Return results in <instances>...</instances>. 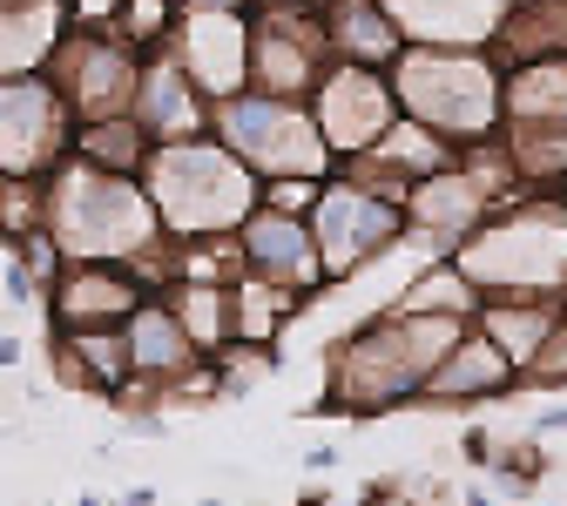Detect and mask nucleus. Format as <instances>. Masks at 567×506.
Here are the masks:
<instances>
[{"label": "nucleus", "instance_id": "f257e3e1", "mask_svg": "<svg viewBox=\"0 0 567 506\" xmlns=\"http://www.w3.org/2000/svg\"><path fill=\"white\" fill-rule=\"evenodd\" d=\"M264 176L230 149V142H156L150 156V196L176 237H217L244 230L257 216Z\"/></svg>", "mask_w": 567, "mask_h": 506}, {"label": "nucleus", "instance_id": "f03ea898", "mask_svg": "<svg viewBox=\"0 0 567 506\" xmlns=\"http://www.w3.org/2000/svg\"><path fill=\"white\" fill-rule=\"evenodd\" d=\"M460 311H412V318H392L379 331H365L359 344L338 351V385H331V405H351V412H379V405H399L412 392H425V379L440 372V358L460 344Z\"/></svg>", "mask_w": 567, "mask_h": 506}, {"label": "nucleus", "instance_id": "7ed1b4c3", "mask_svg": "<svg viewBox=\"0 0 567 506\" xmlns=\"http://www.w3.org/2000/svg\"><path fill=\"white\" fill-rule=\"evenodd\" d=\"M48 230L68 257H135L156 244V196H142L122 169L68 156L48 189Z\"/></svg>", "mask_w": 567, "mask_h": 506}, {"label": "nucleus", "instance_id": "20e7f679", "mask_svg": "<svg viewBox=\"0 0 567 506\" xmlns=\"http://www.w3.org/2000/svg\"><path fill=\"white\" fill-rule=\"evenodd\" d=\"M460 270L480 291H514L540 298L554 283H567V209L560 203H527L501 209L460 244Z\"/></svg>", "mask_w": 567, "mask_h": 506}, {"label": "nucleus", "instance_id": "39448f33", "mask_svg": "<svg viewBox=\"0 0 567 506\" xmlns=\"http://www.w3.org/2000/svg\"><path fill=\"white\" fill-rule=\"evenodd\" d=\"M392 89H399L412 122L440 128V135H460V142H480L507 115V89L493 82V68L473 61V54H446V48L399 54V82Z\"/></svg>", "mask_w": 567, "mask_h": 506}, {"label": "nucleus", "instance_id": "423d86ee", "mask_svg": "<svg viewBox=\"0 0 567 506\" xmlns=\"http://www.w3.org/2000/svg\"><path fill=\"white\" fill-rule=\"evenodd\" d=\"M217 135L257 176H324V156H331L318 115L291 109L284 95H224Z\"/></svg>", "mask_w": 567, "mask_h": 506}, {"label": "nucleus", "instance_id": "0eeeda50", "mask_svg": "<svg viewBox=\"0 0 567 506\" xmlns=\"http://www.w3.org/2000/svg\"><path fill=\"white\" fill-rule=\"evenodd\" d=\"M412 224L399 196H379L372 183H331L318 203H311V230H318V250H324V270L344 277L351 264L379 257L399 230Z\"/></svg>", "mask_w": 567, "mask_h": 506}, {"label": "nucleus", "instance_id": "6e6552de", "mask_svg": "<svg viewBox=\"0 0 567 506\" xmlns=\"http://www.w3.org/2000/svg\"><path fill=\"white\" fill-rule=\"evenodd\" d=\"M68 115H75V102L54 82L8 75V109H0V156H8V176H41V169H54V156H75L82 122H68Z\"/></svg>", "mask_w": 567, "mask_h": 506}, {"label": "nucleus", "instance_id": "1a4fd4ad", "mask_svg": "<svg viewBox=\"0 0 567 506\" xmlns=\"http://www.w3.org/2000/svg\"><path fill=\"white\" fill-rule=\"evenodd\" d=\"M311 115H318V128H324V142L338 156H365L399 128V89L379 82V68L344 61V68H331V75L318 82V109Z\"/></svg>", "mask_w": 567, "mask_h": 506}, {"label": "nucleus", "instance_id": "9d476101", "mask_svg": "<svg viewBox=\"0 0 567 506\" xmlns=\"http://www.w3.org/2000/svg\"><path fill=\"white\" fill-rule=\"evenodd\" d=\"M135 54L122 41H102V34H68L61 54H54V89L75 102L82 122L95 115H122L135 109Z\"/></svg>", "mask_w": 567, "mask_h": 506}, {"label": "nucleus", "instance_id": "9b49d317", "mask_svg": "<svg viewBox=\"0 0 567 506\" xmlns=\"http://www.w3.org/2000/svg\"><path fill=\"white\" fill-rule=\"evenodd\" d=\"M237 250L250 257L257 277L284 283L291 298H311L318 283L331 277V270H324V250H318V230H305L291 209H257L250 224L237 230Z\"/></svg>", "mask_w": 567, "mask_h": 506}, {"label": "nucleus", "instance_id": "f8f14e48", "mask_svg": "<svg viewBox=\"0 0 567 506\" xmlns=\"http://www.w3.org/2000/svg\"><path fill=\"white\" fill-rule=\"evenodd\" d=\"M135 311H142L135 277H122L102 257H89V264L75 257L61 270V283H54V324L61 331H122Z\"/></svg>", "mask_w": 567, "mask_h": 506}, {"label": "nucleus", "instance_id": "ddd939ff", "mask_svg": "<svg viewBox=\"0 0 567 506\" xmlns=\"http://www.w3.org/2000/svg\"><path fill=\"white\" fill-rule=\"evenodd\" d=\"M318 68H324V34L311 21H291V14H277L257 28L250 41V75L270 89V95H298L318 82Z\"/></svg>", "mask_w": 567, "mask_h": 506}, {"label": "nucleus", "instance_id": "4468645a", "mask_svg": "<svg viewBox=\"0 0 567 506\" xmlns=\"http://www.w3.org/2000/svg\"><path fill=\"white\" fill-rule=\"evenodd\" d=\"M405 216L419 230H433V237H473L480 224H486V183L466 169H433V176H419L412 189H405Z\"/></svg>", "mask_w": 567, "mask_h": 506}, {"label": "nucleus", "instance_id": "2eb2a0df", "mask_svg": "<svg viewBox=\"0 0 567 506\" xmlns=\"http://www.w3.org/2000/svg\"><path fill=\"white\" fill-rule=\"evenodd\" d=\"M122 344H128V372L135 379H183L189 365H196V331L183 324V318H169V311H156V304H142L128 324H122Z\"/></svg>", "mask_w": 567, "mask_h": 506}, {"label": "nucleus", "instance_id": "dca6fc26", "mask_svg": "<svg viewBox=\"0 0 567 506\" xmlns=\"http://www.w3.org/2000/svg\"><path fill=\"white\" fill-rule=\"evenodd\" d=\"M514 372H520L514 358L493 344L486 331H473V338H460V344L440 358V372L425 379V399H486V392H501Z\"/></svg>", "mask_w": 567, "mask_h": 506}, {"label": "nucleus", "instance_id": "f3484780", "mask_svg": "<svg viewBox=\"0 0 567 506\" xmlns=\"http://www.w3.org/2000/svg\"><path fill=\"white\" fill-rule=\"evenodd\" d=\"M507 128H567V54L520 61L507 75Z\"/></svg>", "mask_w": 567, "mask_h": 506}, {"label": "nucleus", "instance_id": "a211bd4d", "mask_svg": "<svg viewBox=\"0 0 567 506\" xmlns=\"http://www.w3.org/2000/svg\"><path fill=\"white\" fill-rule=\"evenodd\" d=\"M135 115L150 122L156 142H183L196 128V75L176 61V68H142V82H135Z\"/></svg>", "mask_w": 567, "mask_h": 506}, {"label": "nucleus", "instance_id": "6ab92c4d", "mask_svg": "<svg viewBox=\"0 0 567 506\" xmlns=\"http://www.w3.org/2000/svg\"><path fill=\"white\" fill-rule=\"evenodd\" d=\"M324 34H331L338 54L365 61V68L399 61V21H392V8H379V0H331Z\"/></svg>", "mask_w": 567, "mask_h": 506}, {"label": "nucleus", "instance_id": "aec40b11", "mask_svg": "<svg viewBox=\"0 0 567 506\" xmlns=\"http://www.w3.org/2000/svg\"><path fill=\"white\" fill-rule=\"evenodd\" d=\"M75 156H82V163H102V169L135 176V169H150L156 135H150V122H142L135 109H122V115H95V122H82V128H75Z\"/></svg>", "mask_w": 567, "mask_h": 506}, {"label": "nucleus", "instance_id": "412c9836", "mask_svg": "<svg viewBox=\"0 0 567 506\" xmlns=\"http://www.w3.org/2000/svg\"><path fill=\"white\" fill-rule=\"evenodd\" d=\"M480 331H486V338H493V344H501L514 365L527 372L534 358L547 351V338L560 331V318H554L547 304H534V298H514V304H507V298H493V304L480 311Z\"/></svg>", "mask_w": 567, "mask_h": 506}, {"label": "nucleus", "instance_id": "4be33fe9", "mask_svg": "<svg viewBox=\"0 0 567 506\" xmlns=\"http://www.w3.org/2000/svg\"><path fill=\"white\" fill-rule=\"evenodd\" d=\"M501 48L514 54V68L567 54V0H520V8L501 21Z\"/></svg>", "mask_w": 567, "mask_h": 506}, {"label": "nucleus", "instance_id": "5701e85b", "mask_svg": "<svg viewBox=\"0 0 567 506\" xmlns=\"http://www.w3.org/2000/svg\"><path fill=\"white\" fill-rule=\"evenodd\" d=\"M527 372H534V385H560V379H567V318H560V331L547 338V351L534 358Z\"/></svg>", "mask_w": 567, "mask_h": 506}, {"label": "nucleus", "instance_id": "b1692460", "mask_svg": "<svg viewBox=\"0 0 567 506\" xmlns=\"http://www.w3.org/2000/svg\"><path fill=\"white\" fill-rule=\"evenodd\" d=\"M298 8H311V0H298Z\"/></svg>", "mask_w": 567, "mask_h": 506}]
</instances>
